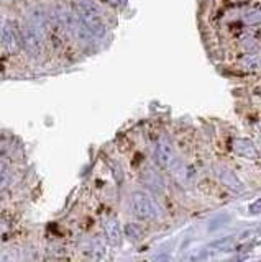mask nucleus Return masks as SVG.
I'll return each instance as SVG.
<instances>
[{
  "label": "nucleus",
  "mask_w": 261,
  "mask_h": 262,
  "mask_svg": "<svg viewBox=\"0 0 261 262\" xmlns=\"http://www.w3.org/2000/svg\"><path fill=\"white\" fill-rule=\"evenodd\" d=\"M77 12H79L81 20L84 21L86 28L91 31L92 35L104 36L105 27H104L99 13L95 12V7L91 4V0H81V2H77Z\"/></svg>",
  "instance_id": "f257e3e1"
},
{
  "label": "nucleus",
  "mask_w": 261,
  "mask_h": 262,
  "mask_svg": "<svg viewBox=\"0 0 261 262\" xmlns=\"http://www.w3.org/2000/svg\"><path fill=\"white\" fill-rule=\"evenodd\" d=\"M132 208L133 213L142 220H153L158 215V208L154 202L145 192L132 193Z\"/></svg>",
  "instance_id": "f03ea898"
},
{
  "label": "nucleus",
  "mask_w": 261,
  "mask_h": 262,
  "mask_svg": "<svg viewBox=\"0 0 261 262\" xmlns=\"http://www.w3.org/2000/svg\"><path fill=\"white\" fill-rule=\"evenodd\" d=\"M22 43L27 48V51L33 56L42 54V41H39L36 31L33 28H23L22 30Z\"/></svg>",
  "instance_id": "7ed1b4c3"
},
{
  "label": "nucleus",
  "mask_w": 261,
  "mask_h": 262,
  "mask_svg": "<svg viewBox=\"0 0 261 262\" xmlns=\"http://www.w3.org/2000/svg\"><path fill=\"white\" fill-rule=\"evenodd\" d=\"M233 151L250 159H253L256 156L255 146H253V143L248 141V139H233Z\"/></svg>",
  "instance_id": "20e7f679"
},
{
  "label": "nucleus",
  "mask_w": 261,
  "mask_h": 262,
  "mask_svg": "<svg viewBox=\"0 0 261 262\" xmlns=\"http://www.w3.org/2000/svg\"><path fill=\"white\" fill-rule=\"evenodd\" d=\"M154 156H156V161L163 167H169V164L173 162V152H171V147L168 144H165V143H158L156 144Z\"/></svg>",
  "instance_id": "39448f33"
},
{
  "label": "nucleus",
  "mask_w": 261,
  "mask_h": 262,
  "mask_svg": "<svg viewBox=\"0 0 261 262\" xmlns=\"http://www.w3.org/2000/svg\"><path fill=\"white\" fill-rule=\"evenodd\" d=\"M218 177H220V180L224 182V185H227L228 188H233L235 192H242L243 190V185H242V182L238 179H236V176L233 174V172H230V170H225V169H220L218 172Z\"/></svg>",
  "instance_id": "423d86ee"
},
{
  "label": "nucleus",
  "mask_w": 261,
  "mask_h": 262,
  "mask_svg": "<svg viewBox=\"0 0 261 262\" xmlns=\"http://www.w3.org/2000/svg\"><path fill=\"white\" fill-rule=\"evenodd\" d=\"M104 228H105V234H107L109 243L113 244V246H118L122 243V233H120V228L117 225V221L115 220H109Z\"/></svg>",
  "instance_id": "0eeeda50"
},
{
  "label": "nucleus",
  "mask_w": 261,
  "mask_h": 262,
  "mask_svg": "<svg viewBox=\"0 0 261 262\" xmlns=\"http://www.w3.org/2000/svg\"><path fill=\"white\" fill-rule=\"evenodd\" d=\"M4 41H5V45L9 48H15L18 45L20 39H17V33H15L13 28L7 27V28H4Z\"/></svg>",
  "instance_id": "6e6552de"
},
{
  "label": "nucleus",
  "mask_w": 261,
  "mask_h": 262,
  "mask_svg": "<svg viewBox=\"0 0 261 262\" xmlns=\"http://www.w3.org/2000/svg\"><path fill=\"white\" fill-rule=\"evenodd\" d=\"M258 64H259V59L256 56H245L243 66L247 69H255V68H258Z\"/></svg>",
  "instance_id": "1a4fd4ad"
},
{
  "label": "nucleus",
  "mask_w": 261,
  "mask_h": 262,
  "mask_svg": "<svg viewBox=\"0 0 261 262\" xmlns=\"http://www.w3.org/2000/svg\"><path fill=\"white\" fill-rule=\"evenodd\" d=\"M247 20L250 23H261V10H251L247 15Z\"/></svg>",
  "instance_id": "9d476101"
},
{
  "label": "nucleus",
  "mask_w": 261,
  "mask_h": 262,
  "mask_svg": "<svg viewBox=\"0 0 261 262\" xmlns=\"http://www.w3.org/2000/svg\"><path fill=\"white\" fill-rule=\"evenodd\" d=\"M127 234L130 237H133V239H138V237L142 236V231L135 225H130V226H127Z\"/></svg>",
  "instance_id": "9b49d317"
},
{
  "label": "nucleus",
  "mask_w": 261,
  "mask_h": 262,
  "mask_svg": "<svg viewBox=\"0 0 261 262\" xmlns=\"http://www.w3.org/2000/svg\"><path fill=\"white\" fill-rule=\"evenodd\" d=\"M250 211H251V213H259V211H261V200H259V202H255V203H251V205H250Z\"/></svg>",
  "instance_id": "f8f14e48"
},
{
  "label": "nucleus",
  "mask_w": 261,
  "mask_h": 262,
  "mask_svg": "<svg viewBox=\"0 0 261 262\" xmlns=\"http://www.w3.org/2000/svg\"><path fill=\"white\" fill-rule=\"evenodd\" d=\"M259 94H261V89H259Z\"/></svg>",
  "instance_id": "ddd939ff"
}]
</instances>
